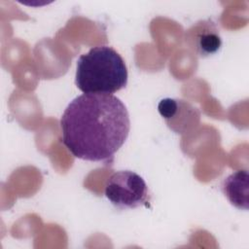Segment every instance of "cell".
<instances>
[{"instance_id": "obj_6", "label": "cell", "mask_w": 249, "mask_h": 249, "mask_svg": "<svg viewBox=\"0 0 249 249\" xmlns=\"http://www.w3.org/2000/svg\"><path fill=\"white\" fill-rule=\"evenodd\" d=\"M248 178L247 170H237L223 183L225 196L238 209H248Z\"/></svg>"}, {"instance_id": "obj_5", "label": "cell", "mask_w": 249, "mask_h": 249, "mask_svg": "<svg viewBox=\"0 0 249 249\" xmlns=\"http://www.w3.org/2000/svg\"><path fill=\"white\" fill-rule=\"evenodd\" d=\"M158 110L170 128L173 127L180 117L175 129V132L177 133L186 132L191 126L194 125L193 124H197L199 120V118H188V116H199V113L191 104L183 100L163 98L160 101Z\"/></svg>"}, {"instance_id": "obj_2", "label": "cell", "mask_w": 249, "mask_h": 249, "mask_svg": "<svg viewBox=\"0 0 249 249\" xmlns=\"http://www.w3.org/2000/svg\"><path fill=\"white\" fill-rule=\"evenodd\" d=\"M127 78L124 60L112 47H93L77 60L75 84L84 93H115L126 86Z\"/></svg>"}, {"instance_id": "obj_4", "label": "cell", "mask_w": 249, "mask_h": 249, "mask_svg": "<svg viewBox=\"0 0 249 249\" xmlns=\"http://www.w3.org/2000/svg\"><path fill=\"white\" fill-rule=\"evenodd\" d=\"M185 43L198 56L207 57L221 49L222 38L216 24L210 19H204L186 30Z\"/></svg>"}, {"instance_id": "obj_3", "label": "cell", "mask_w": 249, "mask_h": 249, "mask_svg": "<svg viewBox=\"0 0 249 249\" xmlns=\"http://www.w3.org/2000/svg\"><path fill=\"white\" fill-rule=\"evenodd\" d=\"M105 196L119 209L150 207V195L146 182L130 170L114 172L105 183Z\"/></svg>"}, {"instance_id": "obj_1", "label": "cell", "mask_w": 249, "mask_h": 249, "mask_svg": "<svg viewBox=\"0 0 249 249\" xmlns=\"http://www.w3.org/2000/svg\"><path fill=\"white\" fill-rule=\"evenodd\" d=\"M62 143L78 159L110 161L125 142L130 121L126 107L113 94L83 93L60 119Z\"/></svg>"}]
</instances>
